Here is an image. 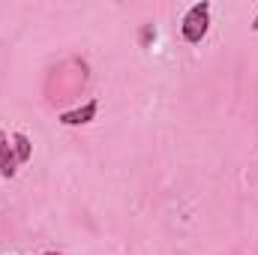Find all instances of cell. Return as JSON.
Wrapping results in <instances>:
<instances>
[{"label": "cell", "mask_w": 258, "mask_h": 255, "mask_svg": "<svg viewBox=\"0 0 258 255\" xmlns=\"http://www.w3.org/2000/svg\"><path fill=\"white\" fill-rule=\"evenodd\" d=\"M12 150H15V156H18V165H21V162H27V159H30V153H33V144H30V138H27L24 132H15V135H12Z\"/></svg>", "instance_id": "277c9868"}, {"label": "cell", "mask_w": 258, "mask_h": 255, "mask_svg": "<svg viewBox=\"0 0 258 255\" xmlns=\"http://www.w3.org/2000/svg\"><path fill=\"white\" fill-rule=\"evenodd\" d=\"M96 111H99V102L90 99L87 105H81V108H75V111H63V114H60V123H63V126H84V123H90V120L96 117Z\"/></svg>", "instance_id": "7a4b0ae2"}, {"label": "cell", "mask_w": 258, "mask_h": 255, "mask_svg": "<svg viewBox=\"0 0 258 255\" xmlns=\"http://www.w3.org/2000/svg\"><path fill=\"white\" fill-rule=\"evenodd\" d=\"M252 30H258V15H255V21H252Z\"/></svg>", "instance_id": "8992f818"}, {"label": "cell", "mask_w": 258, "mask_h": 255, "mask_svg": "<svg viewBox=\"0 0 258 255\" xmlns=\"http://www.w3.org/2000/svg\"><path fill=\"white\" fill-rule=\"evenodd\" d=\"M15 171H18V156H15V150H12L6 132L0 129V174L9 180V177H15Z\"/></svg>", "instance_id": "3957f363"}, {"label": "cell", "mask_w": 258, "mask_h": 255, "mask_svg": "<svg viewBox=\"0 0 258 255\" xmlns=\"http://www.w3.org/2000/svg\"><path fill=\"white\" fill-rule=\"evenodd\" d=\"M207 27H210V3H207V0H201V3L189 6V12L183 15L180 30H183V39H186V42L198 45V42L207 36Z\"/></svg>", "instance_id": "6da1fadb"}, {"label": "cell", "mask_w": 258, "mask_h": 255, "mask_svg": "<svg viewBox=\"0 0 258 255\" xmlns=\"http://www.w3.org/2000/svg\"><path fill=\"white\" fill-rule=\"evenodd\" d=\"M42 255H60V252H42Z\"/></svg>", "instance_id": "52a82bcc"}, {"label": "cell", "mask_w": 258, "mask_h": 255, "mask_svg": "<svg viewBox=\"0 0 258 255\" xmlns=\"http://www.w3.org/2000/svg\"><path fill=\"white\" fill-rule=\"evenodd\" d=\"M153 36H156V30H153V24H147V27L141 30V45H147V42H150Z\"/></svg>", "instance_id": "5b68a950"}]
</instances>
